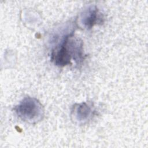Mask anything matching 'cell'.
Here are the masks:
<instances>
[{
  "instance_id": "obj_4",
  "label": "cell",
  "mask_w": 148,
  "mask_h": 148,
  "mask_svg": "<svg viewBox=\"0 0 148 148\" xmlns=\"http://www.w3.org/2000/svg\"><path fill=\"white\" fill-rule=\"evenodd\" d=\"M92 108L86 102L75 104L72 110L75 119L80 121L88 120L92 114Z\"/></svg>"
},
{
  "instance_id": "obj_3",
  "label": "cell",
  "mask_w": 148,
  "mask_h": 148,
  "mask_svg": "<svg viewBox=\"0 0 148 148\" xmlns=\"http://www.w3.org/2000/svg\"><path fill=\"white\" fill-rule=\"evenodd\" d=\"M103 16L102 14L99 12L98 8L94 6L88 8L82 17V24L87 29H91L95 24L102 23Z\"/></svg>"
},
{
  "instance_id": "obj_2",
  "label": "cell",
  "mask_w": 148,
  "mask_h": 148,
  "mask_svg": "<svg viewBox=\"0 0 148 148\" xmlns=\"http://www.w3.org/2000/svg\"><path fill=\"white\" fill-rule=\"evenodd\" d=\"M13 109L20 119L30 123L40 121L44 116L42 105L35 98H24Z\"/></svg>"
},
{
  "instance_id": "obj_1",
  "label": "cell",
  "mask_w": 148,
  "mask_h": 148,
  "mask_svg": "<svg viewBox=\"0 0 148 148\" xmlns=\"http://www.w3.org/2000/svg\"><path fill=\"white\" fill-rule=\"evenodd\" d=\"M72 58L78 65L84 60L83 42L74 38L73 32L65 35L51 54V61L59 66L71 64Z\"/></svg>"
}]
</instances>
